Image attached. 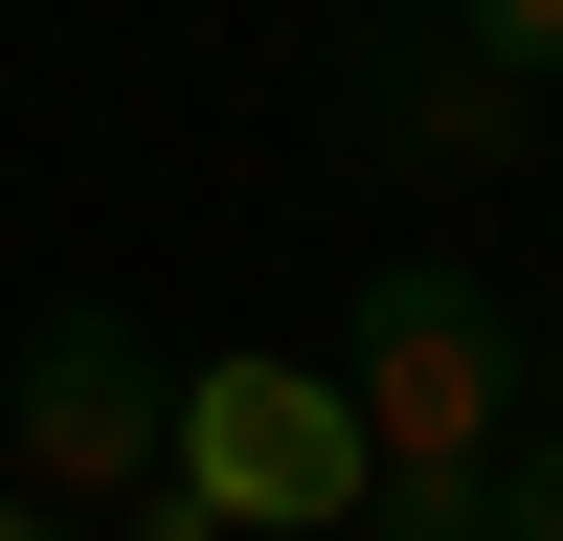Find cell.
Segmentation results:
<instances>
[{
    "label": "cell",
    "instance_id": "cell-1",
    "mask_svg": "<svg viewBox=\"0 0 563 541\" xmlns=\"http://www.w3.org/2000/svg\"><path fill=\"white\" fill-rule=\"evenodd\" d=\"M361 496H384V451H361L339 361H180V474L135 496L113 541H361Z\"/></svg>",
    "mask_w": 563,
    "mask_h": 541
},
{
    "label": "cell",
    "instance_id": "cell-3",
    "mask_svg": "<svg viewBox=\"0 0 563 541\" xmlns=\"http://www.w3.org/2000/svg\"><path fill=\"white\" fill-rule=\"evenodd\" d=\"M0 429H23V496H158L180 474V361H158V316H113V294H45V339L0 361Z\"/></svg>",
    "mask_w": 563,
    "mask_h": 541
},
{
    "label": "cell",
    "instance_id": "cell-4",
    "mask_svg": "<svg viewBox=\"0 0 563 541\" xmlns=\"http://www.w3.org/2000/svg\"><path fill=\"white\" fill-rule=\"evenodd\" d=\"M339 113H361V158H429V180H496V158H541V90L496 68V45H361L339 68Z\"/></svg>",
    "mask_w": 563,
    "mask_h": 541
},
{
    "label": "cell",
    "instance_id": "cell-5",
    "mask_svg": "<svg viewBox=\"0 0 563 541\" xmlns=\"http://www.w3.org/2000/svg\"><path fill=\"white\" fill-rule=\"evenodd\" d=\"M361 541H496V474H384V496H361Z\"/></svg>",
    "mask_w": 563,
    "mask_h": 541
},
{
    "label": "cell",
    "instance_id": "cell-6",
    "mask_svg": "<svg viewBox=\"0 0 563 541\" xmlns=\"http://www.w3.org/2000/svg\"><path fill=\"white\" fill-rule=\"evenodd\" d=\"M429 23H451V45H496L519 90H563V0H429Z\"/></svg>",
    "mask_w": 563,
    "mask_h": 541
},
{
    "label": "cell",
    "instance_id": "cell-7",
    "mask_svg": "<svg viewBox=\"0 0 563 541\" xmlns=\"http://www.w3.org/2000/svg\"><path fill=\"white\" fill-rule=\"evenodd\" d=\"M496 541H563V429H519V451H496Z\"/></svg>",
    "mask_w": 563,
    "mask_h": 541
},
{
    "label": "cell",
    "instance_id": "cell-8",
    "mask_svg": "<svg viewBox=\"0 0 563 541\" xmlns=\"http://www.w3.org/2000/svg\"><path fill=\"white\" fill-rule=\"evenodd\" d=\"M0 541H90V519H68V496H0Z\"/></svg>",
    "mask_w": 563,
    "mask_h": 541
},
{
    "label": "cell",
    "instance_id": "cell-2",
    "mask_svg": "<svg viewBox=\"0 0 563 541\" xmlns=\"http://www.w3.org/2000/svg\"><path fill=\"white\" fill-rule=\"evenodd\" d=\"M519 384H541V339H519V294H496V270L406 249L384 294H361L339 406H361V451H384V474H496V451H519Z\"/></svg>",
    "mask_w": 563,
    "mask_h": 541
}]
</instances>
